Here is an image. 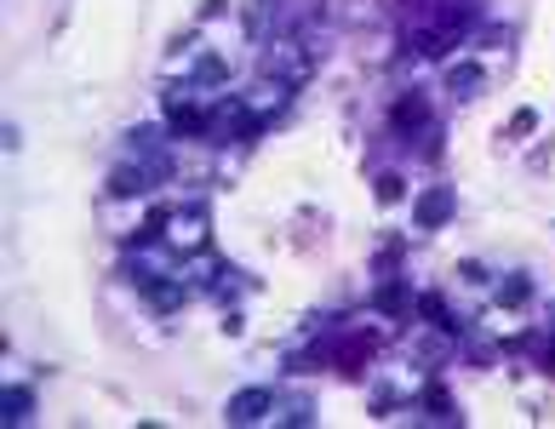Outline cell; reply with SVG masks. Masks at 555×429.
<instances>
[{
  "label": "cell",
  "instance_id": "6da1fadb",
  "mask_svg": "<svg viewBox=\"0 0 555 429\" xmlns=\"http://www.w3.org/2000/svg\"><path fill=\"white\" fill-rule=\"evenodd\" d=\"M315 57H321V47H310V35L286 29V35H275L270 47H263V75L286 80V87H304V80L315 75Z\"/></svg>",
  "mask_w": 555,
  "mask_h": 429
},
{
  "label": "cell",
  "instance_id": "7a4b0ae2",
  "mask_svg": "<svg viewBox=\"0 0 555 429\" xmlns=\"http://www.w3.org/2000/svg\"><path fill=\"white\" fill-rule=\"evenodd\" d=\"M160 247L178 252V258H195V252H207L212 247V218L207 207H178L167 212V230H160Z\"/></svg>",
  "mask_w": 555,
  "mask_h": 429
},
{
  "label": "cell",
  "instance_id": "3957f363",
  "mask_svg": "<svg viewBox=\"0 0 555 429\" xmlns=\"http://www.w3.org/2000/svg\"><path fill=\"white\" fill-rule=\"evenodd\" d=\"M275 406H281V395L275 390H263V384H253V390H235L230 395V406H223V424H270L275 418Z\"/></svg>",
  "mask_w": 555,
  "mask_h": 429
},
{
  "label": "cell",
  "instance_id": "277c9868",
  "mask_svg": "<svg viewBox=\"0 0 555 429\" xmlns=\"http://www.w3.org/2000/svg\"><path fill=\"white\" fill-rule=\"evenodd\" d=\"M413 218H418V230H447V223L459 218V195H452L447 183H436V190H424L413 200Z\"/></svg>",
  "mask_w": 555,
  "mask_h": 429
},
{
  "label": "cell",
  "instance_id": "5b68a950",
  "mask_svg": "<svg viewBox=\"0 0 555 429\" xmlns=\"http://www.w3.org/2000/svg\"><path fill=\"white\" fill-rule=\"evenodd\" d=\"M183 298H190V281H183L178 270H172V275L143 281V303H150L155 315H178V310H183Z\"/></svg>",
  "mask_w": 555,
  "mask_h": 429
},
{
  "label": "cell",
  "instance_id": "8992f818",
  "mask_svg": "<svg viewBox=\"0 0 555 429\" xmlns=\"http://www.w3.org/2000/svg\"><path fill=\"white\" fill-rule=\"evenodd\" d=\"M481 24V6H476V0H441V6H436V29L447 35V40H459L464 29H476Z\"/></svg>",
  "mask_w": 555,
  "mask_h": 429
},
{
  "label": "cell",
  "instance_id": "52a82bcc",
  "mask_svg": "<svg viewBox=\"0 0 555 429\" xmlns=\"http://www.w3.org/2000/svg\"><path fill=\"white\" fill-rule=\"evenodd\" d=\"M389 127H396L401 138H418V132L429 127V104H424L418 92H401L396 109H389Z\"/></svg>",
  "mask_w": 555,
  "mask_h": 429
},
{
  "label": "cell",
  "instance_id": "ba28073f",
  "mask_svg": "<svg viewBox=\"0 0 555 429\" xmlns=\"http://www.w3.org/2000/svg\"><path fill=\"white\" fill-rule=\"evenodd\" d=\"M481 87H487V69L476 64V57H464V64H447V92L459 98H481Z\"/></svg>",
  "mask_w": 555,
  "mask_h": 429
},
{
  "label": "cell",
  "instance_id": "9c48e42d",
  "mask_svg": "<svg viewBox=\"0 0 555 429\" xmlns=\"http://www.w3.org/2000/svg\"><path fill=\"white\" fill-rule=\"evenodd\" d=\"M373 350H378V338H373V333H361V338L338 343V350H333V366L356 378V373H366V361H373Z\"/></svg>",
  "mask_w": 555,
  "mask_h": 429
},
{
  "label": "cell",
  "instance_id": "30bf717a",
  "mask_svg": "<svg viewBox=\"0 0 555 429\" xmlns=\"http://www.w3.org/2000/svg\"><path fill=\"white\" fill-rule=\"evenodd\" d=\"M35 418V390L29 384H7L0 390V424H29Z\"/></svg>",
  "mask_w": 555,
  "mask_h": 429
},
{
  "label": "cell",
  "instance_id": "8fae6325",
  "mask_svg": "<svg viewBox=\"0 0 555 429\" xmlns=\"http://www.w3.org/2000/svg\"><path fill=\"white\" fill-rule=\"evenodd\" d=\"M275 418H281V424H315V401H310V395H281Z\"/></svg>",
  "mask_w": 555,
  "mask_h": 429
},
{
  "label": "cell",
  "instance_id": "7c38bea8",
  "mask_svg": "<svg viewBox=\"0 0 555 429\" xmlns=\"http://www.w3.org/2000/svg\"><path fill=\"white\" fill-rule=\"evenodd\" d=\"M527 298H532V281L527 275H504L499 281V303H504V310H521Z\"/></svg>",
  "mask_w": 555,
  "mask_h": 429
},
{
  "label": "cell",
  "instance_id": "4fadbf2b",
  "mask_svg": "<svg viewBox=\"0 0 555 429\" xmlns=\"http://www.w3.org/2000/svg\"><path fill=\"white\" fill-rule=\"evenodd\" d=\"M378 200H384V207H396V200L406 195V178L401 172H378V190H373Z\"/></svg>",
  "mask_w": 555,
  "mask_h": 429
},
{
  "label": "cell",
  "instance_id": "5bb4252c",
  "mask_svg": "<svg viewBox=\"0 0 555 429\" xmlns=\"http://www.w3.org/2000/svg\"><path fill=\"white\" fill-rule=\"evenodd\" d=\"M424 406H429V418H441V424H452V395L441 390V384H429V390H424Z\"/></svg>",
  "mask_w": 555,
  "mask_h": 429
},
{
  "label": "cell",
  "instance_id": "9a60e30c",
  "mask_svg": "<svg viewBox=\"0 0 555 429\" xmlns=\"http://www.w3.org/2000/svg\"><path fill=\"white\" fill-rule=\"evenodd\" d=\"M378 310L401 315V310H406V286H384V292H378Z\"/></svg>",
  "mask_w": 555,
  "mask_h": 429
},
{
  "label": "cell",
  "instance_id": "2e32d148",
  "mask_svg": "<svg viewBox=\"0 0 555 429\" xmlns=\"http://www.w3.org/2000/svg\"><path fill=\"white\" fill-rule=\"evenodd\" d=\"M459 275H464L469 286H487V281H492V275H487V263H481V258H469V263H459Z\"/></svg>",
  "mask_w": 555,
  "mask_h": 429
},
{
  "label": "cell",
  "instance_id": "e0dca14e",
  "mask_svg": "<svg viewBox=\"0 0 555 429\" xmlns=\"http://www.w3.org/2000/svg\"><path fill=\"white\" fill-rule=\"evenodd\" d=\"M544 366H550V373H555V343H550V355H544Z\"/></svg>",
  "mask_w": 555,
  "mask_h": 429
}]
</instances>
